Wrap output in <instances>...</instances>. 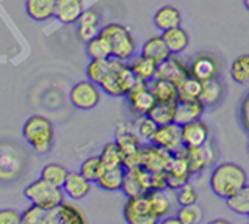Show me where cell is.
Wrapping results in <instances>:
<instances>
[{"mask_svg":"<svg viewBox=\"0 0 249 224\" xmlns=\"http://www.w3.org/2000/svg\"><path fill=\"white\" fill-rule=\"evenodd\" d=\"M161 223L163 224H182L180 218L177 215H169V216H166V218H163Z\"/></svg>","mask_w":249,"mask_h":224,"instance_id":"50","label":"cell"},{"mask_svg":"<svg viewBox=\"0 0 249 224\" xmlns=\"http://www.w3.org/2000/svg\"><path fill=\"white\" fill-rule=\"evenodd\" d=\"M240 121H241V126L249 133V93L245 96V99L241 100V105H240Z\"/></svg>","mask_w":249,"mask_h":224,"instance_id":"49","label":"cell"},{"mask_svg":"<svg viewBox=\"0 0 249 224\" xmlns=\"http://www.w3.org/2000/svg\"><path fill=\"white\" fill-rule=\"evenodd\" d=\"M19 154L13 146H6V144H0V179L10 180L14 176H18L20 163H19Z\"/></svg>","mask_w":249,"mask_h":224,"instance_id":"23","label":"cell"},{"mask_svg":"<svg viewBox=\"0 0 249 224\" xmlns=\"http://www.w3.org/2000/svg\"><path fill=\"white\" fill-rule=\"evenodd\" d=\"M125 99L133 118L147 116L149 112L157 104V99L154 97L151 88H149V82H141V80H137L133 88L127 93Z\"/></svg>","mask_w":249,"mask_h":224,"instance_id":"8","label":"cell"},{"mask_svg":"<svg viewBox=\"0 0 249 224\" xmlns=\"http://www.w3.org/2000/svg\"><path fill=\"white\" fill-rule=\"evenodd\" d=\"M123 63L124 61L115 58V56H110V58H101V60H89L87 69H85V74H87L88 80L99 85L108 72L119 68Z\"/></svg>","mask_w":249,"mask_h":224,"instance_id":"25","label":"cell"},{"mask_svg":"<svg viewBox=\"0 0 249 224\" xmlns=\"http://www.w3.org/2000/svg\"><path fill=\"white\" fill-rule=\"evenodd\" d=\"M226 88L223 80L218 75H213L207 80H202V91L199 99L205 107H216L224 99Z\"/></svg>","mask_w":249,"mask_h":224,"instance_id":"22","label":"cell"},{"mask_svg":"<svg viewBox=\"0 0 249 224\" xmlns=\"http://www.w3.org/2000/svg\"><path fill=\"white\" fill-rule=\"evenodd\" d=\"M77 25H87V27H101V16L94 8H88L82 13Z\"/></svg>","mask_w":249,"mask_h":224,"instance_id":"45","label":"cell"},{"mask_svg":"<svg viewBox=\"0 0 249 224\" xmlns=\"http://www.w3.org/2000/svg\"><path fill=\"white\" fill-rule=\"evenodd\" d=\"M83 11V0H56L53 19H56L63 25H74L79 22Z\"/></svg>","mask_w":249,"mask_h":224,"instance_id":"19","label":"cell"},{"mask_svg":"<svg viewBox=\"0 0 249 224\" xmlns=\"http://www.w3.org/2000/svg\"><path fill=\"white\" fill-rule=\"evenodd\" d=\"M151 176H152V172L144 169L143 166L125 169L124 184L121 191H123L127 198L138 196V194H144L147 191H151Z\"/></svg>","mask_w":249,"mask_h":224,"instance_id":"12","label":"cell"},{"mask_svg":"<svg viewBox=\"0 0 249 224\" xmlns=\"http://www.w3.org/2000/svg\"><path fill=\"white\" fill-rule=\"evenodd\" d=\"M24 196L32 204H36L44 210H51L53 207H58L65 201V191H63L61 187L47 182L46 179L39 176V179L33 180L25 187Z\"/></svg>","mask_w":249,"mask_h":224,"instance_id":"4","label":"cell"},{"mask_svg":"<svg viewBox=\"0 0 249 224\" xmlns=\"http://www.w3.org/2000/svg\"><path fill=\"white\" fill-rule=\"evenodd\" d=\"M248 149H249V143H248Z\"/></svg>","mask_w":249,"mask_h":224,"instance_id":"53","label":"cell"},{"mask_svg":"<svg viewBox=\"0 0 249 224\" xmlns=\"http://www.w3.org/2000/svg\"><path fill=\"white\" fill-rule=\"evenodd\" d=\"M226 202H227V207H229L233 213H237L240 216H248L249 215V184H246L243 188L233 194V196H231Z\"/></svg>","mask_w":249,"mask_h":224,"instance_id":"38","label":"cell"},{"mask_svg":"<svg viewBox=\"0 0 249 224\" xmlns=\"http://www.w3.org/2000/svg\"><path fill=\"white\" fill-rule=\"evenodd\" d=\"M177 90H179V99H199L202 91V80L190 74L177 83Z\"/></svg>","mask_w":249,"mask_h":224,"instance_id":"36","label":"cell"},{"mask_svg":"<svg viewBox=\"0 0 249 224\" xmlns=\"http://www.w3.org/2000/svg\"><path fill=\"white\" fill-rule=\"evenodd\" d=\"M101 158L102 163L107 169H113V168H124V152L123 149L119 148V144L115 141L104 144V148L101 150Z\"/></svg>","mask_w":249,"mask_h":224,"instance_id":"32","label":"cell"},{"mask_svg":"<svg viewBox=\"0 0 249 224\" xmlns=\"http://www.w3.org/2000/svg\"><path fill=\"white\" fill-rule=\"evenodd\" d=\"M161 36L165 38L166 44H168V47L171 50V54H174V55L182 54L183 50L188 47V44H190V35L180 25L161 32Z\"/></svg>","mask_w":249,"mask_h":224,"instance_id":"30","label":"cell"},{"mask_svg":"<svg viewBox=\"0 0 249 224\" xmlns=\"http://www.w3.org/2000/svg\"><path fill=\"white\" fill-rule=\"evenodd\" d=\"M105 169L107 168L102 163L101 155H91L88 158H85V160L82 162V165H80V168H79V171L82 172V174L88 180H91L92 184L97 182L99 177L104 174Z\"/></svg>","mask_w":249,"mask_h":224,"instance_id":"35","label":"cell"},{"mask_svg":"<svg viewBox=\"0 0 249 224\" xmlns=\"http://www.w3.org/2000/svg\"><path fill=\"white\" fill-rule=\"evenodd\" d=\"M141 54H144L146 56L155 60L160 64L171 55V50L166 44L165 38H163L161 35H155L144 41L143 47H141Z\"/></svg>","mask_w":249,"mask_h":224,"instance_id":"29","label":"cell"},{"mask_svg":"<svg viewBox=\"0 0 249 224\" xmlns=\"http://www.w3.org/2000/svg\"><path fill=\"white\" fill-rule=\"evenodd\" d=\"M141 166L149 172H160V171H166L168 163L171 160L173 154H169L168 150L163 148L157 146L151 141H147L143 144L141 148Z\"/></svg>","mask_w":249,"mask_h":224,"instance_id":"13","label":"cell"},{"mask_svg":"<svg viewBox=\"0 0 249 224\" xmlns=\"http://www.w3.org/2000/svg\"><path fill=\"white\" fill-rule=\"evenodd\" d=\"M243 5H245V8L249 11V0H243Z\"/></svg>","mask_w":249,"mask_h":224,"instance_id":"52","label":"cell"},{"mask_svg":"<svg viewBox=\"0 0 249 224\" xmlns=\"http://www.w3.org/2000/svg\"><path fill=\"white\" fill-rule=\"evenodd\" d=\"M166 174H168V188L171 190H179L180 187L190 184L191 177L195 174L190 168L187 157L183 154V149L180 152L173 154V157H171V160L168 163Z\"/></svg>","mask_w":249,"mask_h":224,"instance_id":"9","label":"cell"},{"mask_svg":"<svg viewBox=\"0 0 249 224\" xmlns=\"http://www.w3.org/2000/svg\"><path fill=\"white\" fill-rule=\"evenodd\" d=\"M152 22L160 32H165V30H169V28L179 27L180 22H182L180 11L173 5H165V6H161V8H159L157 13L154 14Z\"/></svg>","mask_w":249,"mask_h":224,"instance_id":"27","label":"cell"},{"mask_svg":"<svg viewBox=\"0 0 249 224\" xmlns=\"http://www.w3.org/2000/svg\"><path fill=\"white\" fill-rule=\"evenodd\" d=\"M101 35L108 39L111 47V56H115V58L129 63L137 55V41L130 33L129 27L118 22H111L101 28Z\"/></svg>","mask_w":249,"mask_h":224,"instance_id":"3","label":"cell"},{"mask_svg":"<svg viewBox=\"0 0 249 224\" xmlns=\"http://www.w3.org/2000/svg\"><path fill=\"white\" fill-rule=\"evenodd\" d=\"M190 71L195 77H197L199 80H207V78L218 75L219 64L216 58H213L210 55H199L191 61Z\"/></svg>","mask_w":249,"mask_h":224,"instance_id":"28","label":"cell"},{"mask_svg":"<svg viewBox=\"0 0 249 224\" xmlns=\"http://www.w3.org/2000/svg\"><path fill=\"white\" fill-rule=\"evenodd\" d=\"M129 66L133 72V75L137 77V80L141 82H151L157 77V71H159V63L149 58L144 54L135 55L133 58L129 61Z\"/></svg>","mask_w":249,"mask_h":224,"instance_id":"21","label":"cell"},{"mask_svg":"<svg viewBox=\"0 0 249 224\" xmlns=\"http://www.w3.org/2000/svg\"><path fill=\"white\" fill-rule=\"evenodd\" d=\"M133 130L138 133V136L144 143L151 141L154 133L157 132L159 126L155 124V122L149 118V116H140V118H135V122H133Z\"/></svg>","mask_w":249,"mask_h":224,"instance_id":"41","label":"cell"},{"mask_svg":"<svg viewBox=\"0 0 249 224\" xmlns=\"http://www.w3.org/2000/svg\"><path fill=\"white\" fill-rule=\"evenodd\" d=\"M248 184V174L243 166L233 162H224L212 169L209 179L210 190L219 199L227 201Z\"/></svg>","mask_w":249,"mask_h":224,"instance_id":"1","label":"cell"},{"mask_svg":"<svg viewBox=\"0 0 249 224\" xmlns=\"http://www.w3.org/2000/svg\"><path fill=\"white\" fill-rule=\"evenodd\" d=\"M231 77L238 85L249 83V54L240 55L231 64Z\"/></svg>","mask_w":249,"mask_h":224,"instance_id":"40","label":"cell"},{"mask_svg":"<svg viewBox=\"0 0 249 224\" xmlns=\"http://www.w3.org/2000/svg\"><path fill=\"white\" fill-rule=\"evenodd\" d=\"M212 224H229V221L227 220H215V221H212Z\"/></svg>","mask_w":249,"mask_h":224,"instance_id":"51","label":"cell"},{"mask_svg":"<svg viewBox=\"0 0 249 224\" xmlns=\"http://www.w3.org/2000/svg\"><path fill=\"white\" fill-rule=\"evenodd\" d=\"M22 138L35 154L46 155L53 148L55 130L51 119L41 114H33L22 126Z\"/></svg>","mask_w":249,"mask_h":224,"instance_id":"2","label":"cell"},{"mask_svg":"<svg viewBox=\"0 0 249 224\" xmlns=\"http://www.w3.org/2000/svg\"><path fill=\"white\" fill-rule=\"evenodd\" d=\"M116 143L123 149L124 158L129 155L138 154L143 148V140L140 138L138 133L135 132L132 126H127L125 122H119L116 126Z\"/></svg>","mask_w":249,"mask_h":224,"instance_id":"18","label":"cell"},{"mask_svg":"<svg viewBox=\"0 0 249 224\" xmlns=\"http://www.w3.org/2000/svg\"><path fill=\"white\" fill-rule=\"evenodd\" d=\"M149 88H151L154 97L159 102H177L179 100V90H177V83L166 80V78L155 77L154 80L149 82Z\"/></svg>","mask_w":249,"mask_h":224,"instance_id":"26","label":"cell"},{"mask_svg":"<svg viewBox=\"0 0 249 224\" xmlns=\"http://www.w3.org/2000/svg\"><path fill=\"white\" fill-rule=\"evenodd\" d=\"M174 191H176L177 205H179V207L196 204V201H197V191H196V188L191 184L183 185V187H180L179 190H174Z\"/></svg>","mask_w":249,"mask_h":224,"instance_id":"44","label":"cell"},{"mask_svg":"<svg viewBox=\"0 0 249 224\" xmlns=\"http://www.w3.org/2000/svg\"><path fill=\"white\" fill-rule=\"evenodd\" d=\"M102 90L97 83L91 80H80L74 83L69 90V102L77 110L89 112L92 108H96L101 102Z\"/></svg>","mask_w":249,"mask_h":224,"instance_id":"7","label":"cell"},{"mask_svg":"<svg viewBox=\"0 0 249 224\" xmlns=\"http://www.w3.org/2000/svg\"><path fill=\"white\" fill-rule=\"evenodd\" d=\"M183 154L190 163V168L193 174H199L204 169L210 168L216 160V148L210 140L202 144V146H193V148H183Z\"/></svg>","mask_w":249,"mask_h":224,"instance_id":"10","label":"cell"},{"mask_svg":"<svg viewBox=\"0 0 249 224\" xmlns=\"http://www.w3.org/2000/svg\"><path fill=\"white\" fill-rule=\"evenodd\" d=\"M248 218H249V215H248Z\"/></svg>","mask_w":249,"mask_h":224,"instance_id":"54","label":"cell"},{"mask_svg":"<svg viewBox=\"0 0 249 224\" xmlns=\"http://www.w3.org/2000/svg\"><path fill=\"white\" fill-rule=\"evenodd\" d=\"M68 174H69V171L63 165H58V163H49L41 169L42 179H46L47 182H51L56 187H61V188L66 182Z\"/></svg>","mask_w":249,"mask_h":224,"instance_id":"39","label":"cell"},{"mask_svg":"<svg viewBox=\"0 0 249 224\" xmlns=\"http://www.w3.org/2000/svg\"><path fill=\"white\" fill-rule=\"evenodd\" d=\"M191 74L190 71V64L182 61L179 56L171 54L165 61H161L159 64V71H157V77L159 78H166L174 83H179L182 78Z\"/></svg>","mask_w":249,"mask_h":224,"instance_id":"17","label":"cell"},{"mask_svg":"<svg viewBox=\"0 0 249 224\" xmlns=\"http://www.w3.org/2000/svg\"><path fill=\"white\" fill-rule=\"evenodd\" d=\"M123 215L125 223L129 224H157L160 218L154 213L151 201H149L147 193L138 194V196L127 198Z\"/></svg>","mask_w":249,"mask_h":224,"instance_id":"6","label":"cell"},{"mask_svg":"<svg viewBox=\"0 0 249 224\" xmlns=\"http://www.w3.org/2000/svg\"><path fill=\"white\" fill-rule=\"evenodd\" d=\"M151 143L168 150L169 154H177L185 148L182 140V126L171 122V124L159 126L157 132L154 133Z\"/></svg>","mask_w":249,"mask_h":224,"instance_id":"11","label":"cell"},{"mask_svg":"<svg viewBox=\"0 0 249 224\" xmlns=\"http://www.w3.org/2000/svg\"><path fill=\"white\" fill-rule=\"evenodd\" d=\"M147 196H149V201H151L154 213L159 216L160 221L173 213L176 207H179L176 201V191L171 188L151 190V191H147Z\"/></svg>","mask_w":249,"mask_h":224,"instance_id":"15","label":"cell"},{"mask_svg":"<svg viewBox=\"0 0 249 224\" xmlns=\"http://www.w3.org/2000/svg\"><path fill=\"white\" fill-rule=\"evenodd\" d=\"M210 127L207 122L202 121V118L182 126V140L185 148L202 146L210 140Z\"/></svg>","mask_w":249,"mask_h":224,"instance_id":"14","label":"cell"},{"mask_svg":"<svg viewBox=\"0 0 249 224\" xmlns=\"http://www.w3.org/2000/svg\"><path fill=\"white\" fill-rule=\"evenodd\" d=\"M176 215L180 218L182 224H197V223L202 221V216H204L201 207H199L197 204L179 207V210H177Z\"/></svg>","mask_w":249,"mask_h":224,"instance_id":"42","label":"cell"},{"mask_svg":"<svg viewBox=\"0 0 249 224\" xmlns=\"http://www.w3.org/2000/svg\"><path fill=\"white\" fill-rule=\"evenodd\" d=\"M205 107L201 99H179L176 102L174 122L179 126L188 124L191 121L201 119L205 112Z\"/></svg>","mask_w":249,"mask_h":224,"instance_id":"16","label":"cell"},{"mask_svg":"<svg viewBox=\"0 0 249 224\" xmlns=\"http://www.w3.org/2000/svg\"><path fill=\"white\" fill-rule=\"evenodd\" d=\"M46 213H47V210L30 202V205L22 212V224H44Z\"/></svg>","mask_w":249,"mask_h":224,"instance_id":"43","label":"cell"},{"mask_svg":"<svg viewBox=\"0 0 249 224\" xmlns=\"http://www.w3.org/2000/svg\"><path fill=\"white\" fill-rule=\"evenodd\" d=\"M60 212V224H87V218H85L83 212L79 207L71 204V202L63 201L58 205Z\"/></svg>","mask_w":249,"mask_h":224,"instance_id":"37","label":"cell"},{"mask_svg":"<svg viewBox=\"0 0 249 224\" xmlns=\"http://www.w3.org/2000/svg\"><path fill=\"white\" fill-rule=\"evenodd\" d=\"M91 180L85 177L80 171L69 172L65 185H63V191L72 201H80L85 196H88L91 191Z\"/></svg>","mask_w":249,"mask_h":224,"instance_id":"20","label":"cell"},{"mask_svg":"<svg viewBox=\"0 0 249 224\" xmlns=\"http://www.w3.org/2000/svg\"><path fill=\"white\" fill-rule=\"evenodd\" d=\"M135 83H137V77L133 75L129 63L124 61L119 68L108 72L99 86H101L102 93L110 97H125Z\"/></svg>","mask_w":249,"mask_h":224,"instance_id":"5","label":"cell"},{"mask_svg":"<svg viewBox=\"0 0 249 224\" xmlns=\"http://www.w3.org/2000/svg\"><path fill=\"white\" fill-rule=\"evenodd\" d=\"M85 50L89 60H101V58H110L111 56V47L108 39L99 33L88 42H85Z\"/></svg>","mask_w":249,"mask_h":224,"instance_id":"33","label":"cell"},{"mask_svg":"<svg viewBox=\"0 0 249 224\" xmlns=\"http://www.w3.org/2000/svg\"><path fill=\"white\" fill-rule=\"evenodd\" d=\"M25 13L35 22H46L55 18L56 0H25Z\"/></svg>","mask_w":249,"mask_h":224,"instance_id":"24","label":"cell"},{"mask_svg":"<svg viewBox=\"0 0 249 224\" xmlns=\"http://www.w3.org/2000/svg\"><path fill=\"white\" fill-rule=\"evenodd\" d=\"M168 188V174L166 171L152 172L151 176V190H166Z\"/></svg>","mask_w":249,"mask_h":224,"instance_id":"48","label":"cell"},{"mask_svg":"<svg viewBox=\"0 0 249 224\" xmlns=\"http://www.w3.org/2000/svg\"><path fill=\"white\" fill-rule=\"evenodd\" d=\"M124 176H125V168H113V169H105L104 174L99 177L96 185L104 191L108 193H116L123 190L124 184Z\"/></svg>","mask_w":249,"mask_h":224,"instance_id":"31","label":"cell"},{"mask_svg":"<svg viewBox=\"0 0 249 224\" xmlns=\"http://www.w3.org/2000/svg\"><path fill=\"white\" fill-rule=\"evenodd\" d=\"M0 224H22V213L13 208H2L0 210Z\"/></svg>","mask_w":249,"mask_h":224,"instance_id":"46","label":"cell"},{"mask_svg":"<svg viewBox=\"0 0 249 224\" xmlns=\"http://www.w3.org/2000/svg\"><path fill=\"white\" fill-rule=\"evenodd\" d=\"M102 27H87V25H77V36L82 42H88L94 36L101 33Z\"/></svg>","mask_w":249,"mask_h":224,"instance_id":"47","label":"cell"},{"mask_svg":"<svg viewBox=\"0 0 249 224\" xmlns=\"http://www.w3.org/2000/svg\"><path fill=\"white\" fill-rule=\"evenodd\" d=\"M157 126H165L174 122L176 116V102H159L154 105V108L147 114Z\"/></svg>","mask_w":249,"mask_h":224,"instance_id":"34","label":"cell"}]
</instances>
